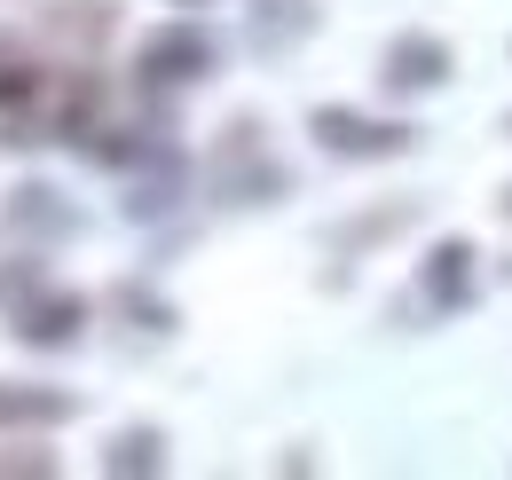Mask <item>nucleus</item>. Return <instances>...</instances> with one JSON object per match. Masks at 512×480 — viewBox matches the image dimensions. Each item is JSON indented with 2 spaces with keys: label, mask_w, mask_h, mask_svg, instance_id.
Masks as SVG:
<instances>
[{
  "label": "nucleus",
  "mask_w": 512,
  "mask_h": 480,
  "mask_svg": "<svg viewBox=\"0 0 512 480\" xmlns=\"http://www.w3.org/2000/svg\"><path fill=\"white\" fill-rule=\"evenodd\" d=\"M465 260H473L465 244H442V252H434V292H442V300H457V284H465Z\"/></svg>",
  "instance_id": "3"
},
{
  "label": "nucleus",
  "mask_w": 512,
  "mask_h": 480,
  "mask_svg": "<svg viewBox=\"0 0 512 480\" xmlns=\"http://www.w3.org/2000/svg\"><path fill=\"white\" fill-rule=\"evenodd\" d=\"M386 79L394 87H434V79H449V48L442 40H394V56H386Z\"/></svg>",
  "instance_id": "2"
},
{
  "label": "nucleus",
  "mask_w": 512,
  "mask_h": 480,
  "mask_svg": "<svg viewBox=\"0 0 512 480\" xmlns=\"http://www.w3.org/2000/svg\"><path fill=\"white\" fill-rule=\"evenodd\" d=\"M316 134L339 158H394V150H410V126H379V119H355V111H316Z\"/></svg>",
  "instance_id": "1"
}]
</instances>
